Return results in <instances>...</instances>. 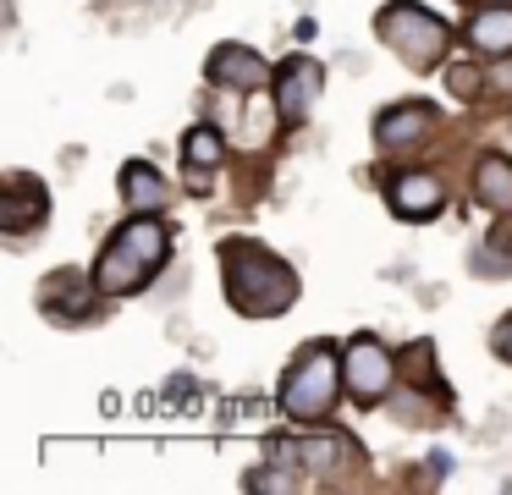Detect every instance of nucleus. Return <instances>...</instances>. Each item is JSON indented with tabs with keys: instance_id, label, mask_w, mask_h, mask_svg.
<instances>
[{
	"instance_id": "nucleus-6",
	"label": "nucleus",
	"mask_w": 512,
	"mask_h": 495,
	"mask_svg": "<svg viewBox=\"0 0 512 495\" xmlns=\"http://www.w3.org/2000/svg\"><path fill=\"white\" fill-rule=\"evenodd\" d=\"M320 88H325L320 61H314V55H287V61L276 66V110H281V127H298V121H309Z\"/></svg>"
},
{
	"instance_id": "nucleus-14",
	"label": "nucleus",
	"mask_w": 512,
	"mask_h": 495,
	"mask_svg": "<svg viewBox=\"0 0 512 495\" xmlns=\"http://www.w3.org/2000/svg\"><path fill=\"white\" fill-rule=\"evenodd\" d=\"M474 198L485 209H512V160H507V154H479V165H474Z\"/></svg>"
},
{
	"instance_id": "nucleus-15",
	"label": "nucleus",
	"mask_w": 512,
	"mask_h": 495,
	"mask_svg": "<svg viewBox=\"0 0 512 495\" xmlns=\"http://www.w3.org/2000/svg\"><path fill=\"white\" fill-rule=\"evenodd\" d=\"M468 44L485 50V55H512V0L479 11V17L468 22Z\"/></svg>"
},
{
	"instance_id": "nucleus-7",
	"label": "nucleus",
	"mask_w": 512,
	"mask_h": 495,
	"mask_svg": "<svg viewBox=\"0 0 512 495\" xmlns=\"http://www.w3.org/2000/svg\"><path fill=\"white\" fill-rule=\"evenodd\" d=\"M45 220H50V187L28 171H12L6 176V193H0V231L6 237H28Z\"/></svg>"
},
{
	"instance_id": "nucleus-2",
	"label": "nucleus",
	"mask_w": 512,
	"mask_h": 495,
	"mask_svg": "<svg viewBox=\"0 0 512 495\" xmlns=\"http://www.w3.org/2000/svg\"><path fill=\"white\" fill-rule=\"evenodd\" d=\"M171 259V231L160 215H133L127 226H116V237L105 242L100 264H94V281L105 297H127L144 292L160 275V264Z\"/></svg>"
},
{
	"instance_id": "nucleus-4",
	"label": "nucleus",
	"mask_w": 512,
	"mask_h": 495,
	"mask_svg": "<svg viewBox=\"0 0 512 495\" xmlns=\"http://www.w3.org/2000/svg\"><path fill=\"white\" fill-rule=\"evenodd\" d=\"M375 33L408 72H435L446 61V44H452V28L435 11H424L419 0H391V6H380Z\"/></svg>"
},
{
	"instance_id": "nucleus-18",
	"label": "nucleus",
	"mask_w": 512,
	"mask_h": 495,
	"mask_svg": "<svg viewBox=\"0 0 512 495\" xmlns=\"http://www.w3.org/2000/svg\"><path fill=\"white\" fill-rule=\"evenodd\" d=\"M292 484H298V473H281V468L248 473V490H292Z\"/></svg>"
},
{
	"instance_id": "nucleus-5",
	"label": "nucleus",
	"mask_w": 512,
	"mask_h": 495,
	"mask_svg": "<svg viewBox=\"0 0 512 495\" xmlns=\"http://www.w3.org/2000/svg\"><path fill=\"white\" fill-rule=\"evenodd\" d=\"M342 369H347V391H353V402L375 407L391 396V380H397V358H391L386 347H380L375 336H353L342 347Z\"/></svg>"
},
{
	"instance_id": "nucleus-20",
	"label": "nucleus",
	"mask_w": 512,
	"mask_h": 495,
	"mask_svg": "<svg viewBox=\"0 0 512 495\" xmlns=\"http://www.w3.org/2000/svg\"><path fill=\"white\" fill-rule=\"evenodd\" d=\"M452 94L474 99V94H479V77H474V72H452Z\"/></svg>"
},
{
	"instance_id": "nucleus-8",
	"label": "nucleus",
	"mask_w": 512,
	"mask_h": 495,
	"mask_svg": "<svg viewBox=\"0 0 512 495\" xmlns=\"http://www.w3.org/2000/svg\"><path fill=\"white\" fill-rule=\"evenodd\" d=\"M265 457L298 473H331L342 462H353V446H347V435H292V440H270Z\"/></svg>"
},
{
	"instance_id": "nucleus-23",
	"label": "nucleus",
	"mask_w": 512,
	"mask_h": 495,
	"mask_svg": "<svg viewBox=\"0 0 512 495\" xmlns=\"http://www.w3.org/2000/svg\"><path fill=\"white\" fill-rule=\"evenodd\" d=\"M463 6H468V0H463Z\"/></svg>"
},
{
	"instance_id": "nucleus-10",
	"label": "nucleus",
	"mask_w": 512,
	"mask_h": 495,
	"mask_svg": "<svg viewBox=\"0 0 512 495\" xmlns=\"http://www.w3.org/2000/svg\"><path fill=\"white\" fill-rule=\"evenodd\" d=\"M435 132V105L430 99H408V105H391L386 116L375 121V143L380 149H413Z\"/></svg>"
},
{
	"instance_id": "nucleus-12",
	"label": "nucleus",
	"mask_w": 512,
	"mask_h": 495,
	"mask_svg": "<svg viewBox=\"0 0 512 495\" xmlns=\"http://www.w3.org/2000/svg\"><path fill=\"white\" fill-rule=\"evenodd\" d=\"M94 292H100V281H89V275H78V270H61L45 281V297H39V303L56 319H83L94 308Z\"/></svg>"
},
{
	"instance_id": "nucleus-11",
	"label": "nucleus",
	"mask_w": 512,
	"mask_h": 495,
	"mask_svg": "<svg viewBox=\"0 0 512 495\" xmlns=\"http://www.w3.org/2000/svg\"><path fill=\"white\" fill-rule=\"evenodd\" d=\"M446 204V187L435 171H402L391 182V215L397 220H435Z\"/></svg>"
},
{
	"instance_id": "nucleus-16",
	"label": "nucleus",
	"mask_w": 512,
	"mask_h": 495,
	"mask_svg": "<svg viewBox=\"0 0 512 495\" xmlns=\"http://www.w3.org/2000/svg\"><path fill=\"white\" fill-rule=\"evenodd\" d=\"M182 154H188L193 171H210V165H221V154H226L221 127H193L188 138H182Z\"/></svg>"
},
{
	"instance_id": "nucleus-19",
	"label": "nucleus",
	"mask_w": 512,
	"mask_h": 495,
	"mask_svg": "<svg viewBox=\"0 0 512 495\" xmlns=\"http://www.w3.org/2000/svg\"><path fill=\"white\" fill-rule=\"evenodd\" d=\"M490 347H496V358H507V363H512V314L501 319L496 330H490Z\"/></svg>"
},
{
	"instance_id": "nucleus-13",
	"label": "nucleus",
	"mask_w": 512,
	"mask_h": 495,
	"mask_svg": "<svg viewBox=\"0 0 512 495\" xmlns=\"http://www.w3.org/2000/svg\"><path fill=\"white\" fill-rule=\"evenodd\" d=\"M122 198H127L133 215H160V209L171 204V187L149 160H127L122 165Z\"/></svg>"
},
{
	"instance_id": "nucleus-9",
	"label": "nucleus",
	"mask_w": 512,
	"mask_h": 495,
	"mask_svg": "<svg viewBox=\"0 0 512 495\" xmlns=\"http://www.w3.org/2000/svg\"><path fill=\"white\" fill-rule=\"evenodd\" d=\"M204 77H210L215 88H232V94H259V88L270 83V66H265V55L248 50V44H215Z\"/></svg>"
},
{
	"instance_id": "nucleus-1",
	"label": "nucleus",
	"mask_w": 512,
	"mask_h": 495,
	"mask_svg": "<svg viewBox=\"0 0 512 495\" xmlns=\"http://www.w3.org/2000/svg\"><path fill=\"white\" fill-rule=\"evenodd\" d=\"M221 281H226V303L248 319H276L298 303V270L248 237H232L221 248Z\"/></svg>"
},
{
	"instance_id": "nucleus-22",
	"label": "nucleus",
	"mask_w": 512,
	"mask_h": 495,
	"mask_svg": "<svg viewBox=\"0 0 512 495\" xmlns=\"http://www.w3.org/2000/svg\"><path fill=\"white\" fill-rule=\"evenodd\" d=\"M430 473H435V479H446V473H452V451H430Z\"/></svg>"
},
{
	"instance_id": "nucleus-21",
	"label": "nucleus",
	"mask_w": 512,
	"mask_h": 495,
	"mask_svg": "<svg viewBox=\"0 0 512 495\" xmlns=\"http://www.w3.org/2000/svg\"><path fill=\"white\" fill-rule=\"evenodd\" d=\"M166 396H171V402H188V396H193V380H188V374H177V380L166 385Z\"/></svg>"
},
{
	"instance_id": "nucleus-17",
	"label": "nucleus",
	"mask_w": 512,
	"mask_h": 495,
	"mask_svg": "<svg viewBox=\"0 0 512 495\" xmlns=\"http://www.w3.org/2000/svg\"><path fill=\"white\" fill-rule=\"evenodd\" d=\"M430 358H435V341H413V347H402L397 352V369H413L408 380L419 385V391H441V380H435V369H430Z\"/></svg>"
},
{
	"instance_id": "nucleus-3",
	"label": "nucleus",
	"mask_w": 512,
	"mask_h": 495,
	"mask_svg": "<svg viewBox=\"0 0 512 495\" xmlns=\"http://www.w3.org/2000/svg\"><path fill=\"white\" fill-rule=\"evenodd\" d=\"M347 385V369H342V352L331 347V341H314L309 352H298L287 369V380H281V413L298 418V424H320L325 413L336 407V396H342Z\"/></svg>"
}]
</instances>
